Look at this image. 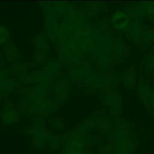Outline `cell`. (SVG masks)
Wrapping results in <instances>:
<instances>
[{
	"label": "cell",
	"mask_w": 154,
	"mask_h": 154,
	"mask_svg": "<svg viewBox=\"0 0 154 154\" xmlns=\"http://www.w3.org/2000/svg\"><path fill=\"white\" fill-rule=\"evenodd\" d=\"M2 51L4 58L11 63H17L21 59V52L11 42H8L5 43L3 48Z\"/></svg>",
	"instance_id": "6da1fadb"
},
{
	"label": "cell",
	"mask_w": 154,
	"mask_h": 154,
	"mask_svg": "<svg viewBox=\"0 0 154 154\" xmlns=\"http://www.w3.org/2000/svg\"><path fill=\"white\" fill-rule=\"evenodd\" d=\"M114 146V154H131L137 147V141L128 140L120 142Z\"/></svg>",
	"instance_id": "7a4b0ae2"
},
{
	"label": "cell",
	"mask_w": 154,
	"mask_h": 154,
	"mask_svg": "<svg viewBox=\"0 0 154 154\" xmlns=\"http://www.w3.org/2000/svg\"><path fill=\"white\" fill-rule=\"evenodd\" d=\"M20 115L15 110L4 111L1 116V121L4 125L11 126L16 124L20 119Z\"/></svg>",
	"instance_id": "3957f363"
},
{
	"label": "cell",
	"mask_w": 154,
	"mask_h": 154,
	"mask_svg": "<svg viewBox=\"0 0 154 154\" xmlns=\"http://www.w3.org/2000/svg\"><path fill=\"white\" fill-rule=\"evenodd\" d=\"M65 135H51L48 144L50 152L51 153H54L58 151L61 145L65 142Z\"/></svg>",
	"instance_id": "277c9868"
},
{
	"label": "cell",
	"mask_w": 154,
	"mask_h": 154,
	"mask_svg": "<svg viewBox=\"0 0 154 154\" xmlns=\"http://www.w3.org/2000/svg\"><path fill=\"white\" fill-rule=\"evenodd\" d=\"M112 23L116 28L123 30L127 26L128 19L125 14L119 11L114 14L112 18Z\"/></svg>",
	"instance_id": "5b68a950"
},
{
	"label": "cell",
	"mask_w": 154,
	"mask_h": 154,
	"mask_svg": "<svg viewBox=\"0 0 154 154\" xmlns=\"http://www.w3.org/2000/svg\"><path fill=\"white\" fill-rule=\"evenodd\" d=\"M20 86L19 82L12 79L6 78L2 82V91L5 94H11L14 92Z\"/></svg>",
	"instance_id": "8992f818"
},
{
	"label": "cell",
	"mask_w": 154,
	"mask_h": 154,
	"mask_svg": "<svg viewBox=\"0 0 154 154\" xmlns=\"http://www.w3.org/2000/svg\"><path fill=\"white\" fill-rule=\"evenodd\" d=\"M48 122L55 132L62 133L66 130V124L60 117L50 118L48 119Z\"/></svg>",
	"instance_id": "52a82bcc"
},
{
	"label": "cell",
	"mask_w": 154,
	"mask_h": 154,
	"mask_svg": "<svg viewBox=\"0 0 154 154\" xmlns=\"http://www.w3.org/2000/svg\"><path fill=\"white\" fill-rule=\"evenodd\" d=\"M12 67L10 68V74L12 76L15 77H20V75H22L23 73H24L25 69H24V65L21 63H16L13 65Z\"/></svg>",
	"instance_id": "ba28073f"
},
{
	"label": "cell",
	"mask_w": 154,
	"mask_h": 154,
	"mask_svg": "<svg viewBox=\"0 0 154 154\" xmlns=\"http://www.w3.org/2000/svg\"><path fill=\"white\" fill-rule=\"evenodd\" d=\"M10 36L8 29L5 26L0 25V45L8 42Z\"/></svg>",
	"instance_id": "9c48e42d"
},
{
	"label": "cell",
	"mask_w": 154,
	"mask_h": 154,
	"mask_svg": "<svg viewBox=\"0 0 154 154\" xmlns=\"http://www.w3.org/2000/svg\"><path fill=\"white\" fill-rule=\"evenodd\" d=\"M114 146L111 143L102 145L99 146L98 154H114Z\"/></svg>",
	"instance_id": "30bf717a"
},
{
	"label": "cell",
	"mask_w": 154,
	"mask_h": 154,
	"mask_svg": "<svg viewBox=\"0 0 154 154\" xmlns=\"http://www.w3.org/2000/svg\"><path fill=\"white\" fill-rule=\"evenodd\" d=\"M84 151L76 150L64 145L60 154H83Z\"/></svg>",
	"instance_id": "8fae6325"
},
{
	"label": "cell",
	"mask_w": 154,
	"mask_h": 154,
	"mask_svg": "<svg viewBox=\"0 0 154 154\" xmlns=\"http://www.w3.org/2000/svg\"><path fill=\"white\" fill-rule=\"evenodd\" d=\"M4 111H10L15 110V105L13 102L11 100H6L3 105Z\"/></svg>",
	"instance_id": "7c38bea8"
},
{
	"label": "cell",
	"mask_w": 154,
	"mask_h": 154,
	"mask_svg": "<svg viewBox=\"0 0 154 154\" xmlns=\"http://www.w3.org/2000/svg\"><path fill=\"white\" fill-rule=\"evenodd\" d=\"M6 62H5V58L2 52H0V71L2 70L3 69L5 68Z\"/></svg>",
	"instance_id": "4fadbf2b"
},
{
	"label": "cell",
	"mask_w": 154,
	"mask_h": 154,
	"mask_svg": "<svg viewBox=\"0 0 154 154\" xmlns=\"http://www.w3.org/2000/svg\"><path fill=\"white\" fill-rule=\"evenodd\" d=\"M83 154H95V153L92 151L88 150V149H87V150H84Z\"/></svg>",
	"instance_id": "5bb4252c"
},
{
	"label": "cell",
	"mask_w": 154,
	"mask_h": 154,
	"mask_svg": "<svg viewBox=\"0 0 154 154\" xmlns=\"http://www.w3.org/2000/svg\"><path fill=\"white\" fill-rule=\"evenodd\" d=\"M2 98V94H1V92H0V101H1Z\"/></svg>",
	"instance_id": "9a60e30c"
}]
</instances>
